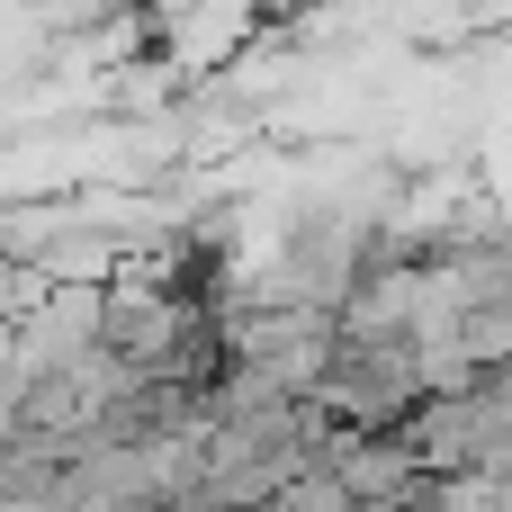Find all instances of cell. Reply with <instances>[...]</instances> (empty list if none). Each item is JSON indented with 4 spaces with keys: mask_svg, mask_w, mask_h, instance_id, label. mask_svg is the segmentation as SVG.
Segmentation results:
<instances>
[{
    "mask_svg": "<svg viewBox=\"0 0 512 512\" xmlns=\"http://www.w3.org/2000/svg\"><path fill=\"white\" fill-rule=\"evenodd\" d=\"M36 306H45V279H36L27 261H9V252H0V333H18Z\"/></svg>",
    "mask_w": 512,
    "mask_h": 512,
    "instance_id": "cell-2",
    "label": "cell"
},
{
    "mask_svg": "<svg viewBox=\"0 0 512 512\" xmlns=\"http://www.w3.org/2000/svg\"><path fill=\"white\" fill-rule=\"evenodd\" d=\"M90 351H108V288H45V306L18 324V360L36 378H63Z\"/></svg>",
    "mask_w": 512,
    "mask_h": 512,
    "instance_id": "cell-1",
    "label": "cell"
}]
</instances>
